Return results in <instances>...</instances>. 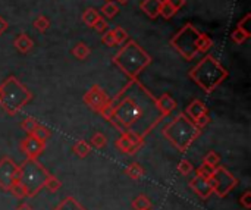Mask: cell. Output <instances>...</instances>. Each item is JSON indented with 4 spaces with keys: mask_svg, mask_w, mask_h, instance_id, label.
Listing matches in <instances>:
<instances>
[{
    "mask_svg": "<svg viewBox=\"0 0 251 210\" xmlns=\"http://www.w3.org/2000/svg\"><path fill=\"white\" fill-rule=\"evenodd\" d=\"M100 115L119 132L131 131L144 140L165 118L156 97L138 79H129L115 97L109 99Z\"/></svg>",
    "mask_w": 251,
    "mask_h": 210,
    "instance_id": "obj_1",
    "label": "cell"
},
{
    "mask_svg": "<svg viewBox=\"0 0 251 210\" xmlns=\"http://www.w3.org/2000/svg\"><path fill=\"white\" fill-rule=\"evenodd\" d=\"M112 60L129 79H138V75L151 63V56L137 41L126 40Z\"/></svg>",
    "mask_w": 251,
    "mask_h": 210,
    "instance_id": "obj_2",
    "label": "cell"
},
{
    "mask_svg": "<svg viewBox=\"0 0 251 210\" xmlns=\"http://www.w3.org/2000/svg\"><path fill=\"white\" fill-rule=\"evenodd\" d=\"M228 71L212 54H206L194 68L190 69L188 77L206 93L212 94L226 78Z\"/></svg>",
    "mask_w": 251,
    "mask_h": 210,
    "instance_id": "obj_3",
    "label": "cell"
},
{
    "mask_svg": "<svg viewBox=\"0 0 251 210\" xmlns=\"http://www.w3.org/2000/svg\"><path fill=\"white\" fill-rule=\"evenodd\" d=\"M162 134L181 153H185L193 146V143L201 135V130L197 128L196 124L185 113L181 112L168 125H165Z\"/></svg>",
    "mask_w": 251,
    "mask_h": 210,
    "instance_id": "obj_4",
    "label": "cell"
},
{
    "mask_svg": "<svg viewBox=\"0 0 251 210\" xmlns=\"http://www.w3.org/2000/svg\"><path fill=\"white\" fill-rule=\"evenodd\" d=\"M32 100V93L16 78L7 77L0 84V107L10 116L19 113Z\"/></svg>",
    "mask_w": 251,
    "mask_h": 210,
    "instance_id": "obj_5",
    "label": "cell"
},
{
    "mask_svg": "<svg viewBox=\"0 0 251 210\" xmlns=\"http://www.w3.org/2000/svg\"><path fill=\"white\" fill-rule=\"evenodd\" d=\"M49 175V171L37 159H26L18 168V181L25 188L26 197H35L44 188Z\"/></svg>",
    "mask_w": 251,
    "mask_h": 210,
    "instance_id": "obj_6",
    "label": "cell"
},
{
    "mask_svg": "<svg viewBox=\"0 0 251 210\" xmlns=\"http://www.w3.org/2000/svg\"><path fill=\"white\" fill-rule=\"evenodd\" d=\"M200 34L201 32L193 24H187L181 28V31L176 35H174L171 44L185 60H193L199 54Z\"/></svg>",
    "mask_w": 251,
    "mask_h": 210,
    "instance_id": "obj_7",
    "label": "cell"
},
{
    "mask_svg": "<svg viewBox=\"0 0 251 210\" xmlns=\"http://www.w3.org/2000/svg\"><path fill=\"white\" fill-rule=\"evenodd\" d=\"M209 181H210L213 193L221 199L228 197L231 194V191L238 185V180L222 165H218L215 168V172Z\"/></svg>",
    "mask_w": 251,
    "mask_h": 210,
    "instance_id": "obj_8",
    "label": "cell"
},
{
    "mask_svg": "<svg viewBox=\"0 0 251 210\" xmlns=\"http://www.w3.org/2000/svg\"><path fill=\"white\" fill-rule=\"evenodd\" d=\"M18 168L10 158L0 159V190L9 191L10 187L18 181Z\"/></svg>",
    "mask_w": 251,
    "mask_h": 210,
    "instance_id": "obj_9",
    "label": "cell"
},
{
    "mask_svg": "<svg viewBox=\"0 0 251 210\" xmlns=\"http://www.w3.org/2000/svg\"><path fill=\"white\" fill-rule=\"evenodd\" d=\"M143 143H144V138L143 137H140L135 132L125 131V132H121V137L116 140L115 146H116V149L121 153L131 156V155H135L141 149Z\"/></svg>",
    "mask_w": 251,
    "mask_h": 210,
    "instance_id": "obj_10",
    "label": "cell"
},
{
    "mask_svg": "<svg viewBox=\"0 0 251 210\" xmlns=\"http://www.w3.org/2000/svg\"><path fill=\"white\" fill-rule=\"evenodd\" d=\"M109 99H110V97L107 96V93H106L100 85H97V84H94L88 91H85V94H84V97H82L84 103H85L90 109H93L94 112H97V113L101 112V109L107 105Z\"/></svg>",
    "mask_w": 251,
    "mask_h": 210,
    "instance_id": "obj_11",
    "label": "cell"
},
{
    "mask_svg": "<svg viewBox=\"0 0 251 210\" xmlns=\"http://www.w3.org/2000/svg\"><path fill=\"white\" fill-rule=\"evenodd\" d=\"M19 149H21V152L25 155L26 159H37V158H38L40 155H43V152L46 150V143L37 140V138L32 137V135H28L26 138H24V140L21 141Z\"/></svg>",
    "mask_w": 251,
    "mask_h": 210,
    "instance_id": "obj_12",
    "label": "cell"
},
{
    "mask_svg": "<svg viewBox=\"0 0 251 210\" xmlns=\"http://www.w3.org/2000/svg\"><path fill=\"white\" fill-rule=\"evenodd\" d=\"M190 188H191L201 200H207V199L213 194L210 181L206 180V178H203V177H200V175L193 177V180L190 181Z\"/></svg>",
    "mask_w": 251,
    "mask_h": 210,
    "instance_id": "obj_13",
    "label": "cell"
},
{
    "mask_svg": "<svg viewBox=\"0 0 251 210\" xmlns=\"http://www.w3.org/2000/svg\"><path fill=\"white\" fill-rule=\"evenodd\" d=\"M184 113L194 122V121L199 119L200 116L207 115V113H209V107H207L201 100L196 99V100H193V102L187 106V110H185Z\"/></svg>",
    "mask_w": 251,
    "mask_h": 210,
    "instance_id": "obj_14",
    "label": "cell"
},
{
    "mask_svg": "<svg viewBox=\"0 0 251 210\" xmlns=\"http://www.w3.org/2000/svg\"><path fill=\"white\" fill-rule=\"evenodd\" d=\"M157 100V107H159V110L162 112V115L166 118V116H169L175 109H176V102H175V99L171 96V94H162L159 99H156Z\"/></svg>",
    "mask_w": 251,
    "mask_h": 210,
    "instance_id": "obj_15",
    "label": "cell"
},
{
    "mask_svg": "<svg viewBox=\"0 0 251 210\" xmlns=\"http://www.w3.org/2000/svg\"><path fill=\"white\" fill-rule=\"evenodd\" d=\"M160 6H162V0H143L140 3L141 10L150 19H156L160 15Z\"/></svg>",
    "mask_w": 251,
    "mask_h": 210,
    "instance_id": "obj_16",
    "label": "cell"
},
{
    "mask_svg": "<svg viewBox=\"0 0 251 210\" xmlns=\"http://www.w3.org/2000/svg\"><path fill=\"white\" fill-rule=\"evenodd\" d=\"M13 44H15L16 50L21 52V53H28V52H31L32 47H34V41H32L26 34H24V32L19 34V35L15 38Z\"/></svg>",
    "mask_w": 251,
    "mask_h": 210,
    "instance_id": "obj_17",
    "label": "cell"
},
{
    "mask_svg": "<svg viewBox=\"0 0 251 210\" xmlns=\"http://www.w3.org/2000/svg\"><path fill=\"white\" fill-rule=\"evenodd\" d=\"M53 210H87L74 196H66Z\"/></svg>",
    "mask_w": 251,
    "mask_h": 210,
    "instance_id": "obj_18",
    "label": "cell"
},
{
    "mask_svg": "<svg viewBox=\"0 0 251 210\" xmlns=\"http://www.w3.org/2000/svg\"><path fill=\"white\" fill-rule=\"evenodd\" d=\"M125 174H126L128 178H131V180H134V181H138V180H141V178L146 175V171L143 169V166H141L140 163L132 162V163H129V165L126 166Z\"/></svg>",
    "mask_w": 251,
    "mask_h": 210,
    "instance_id": "obj_19",
    "label": "cell"
},
{
    "mask_svg": "<svg viewBox=\"0 0 251 210\" xmlns=\"http://www.w3.org/2000/svg\"><path fill=\"white\" fill-rule=\"evenodd\" d=\"M72 152H74L78 158L85 159V158L91 153V146H90V143H87V141H84V140H78V141L72 146Z\"/></svg>",
    "mask_w": 251,
    "mask_h": 210,
    "instance_id": "obj_20",
    "label": "cell"
},
{
    "mask_svg": "<svg viewBox=\"0 0 251 210\" xmlns=\"http://www.w3.org/2000/svg\"><path fill=\"white\" fill-rule=\"evenodd\" d=\"M131 206H132V210H150L153 208V203L146 194H138L132 200Z\"/></svg>",
    "mask_w": 251,
    "mask_h": 210,
    "instance_id": "obj_21",
    "label": "cell"
},
{
    "mask_svg": "<svg viewBox=\"0 0 251 210\" xmlns=\"http://www.w3.org/2000/svg\"><path fill=\"white\" fill-rule=\"evenodd\" d=\"M99 18H100V13H99V10L94 9V7H88V9H85V10L82 12V22H84L87 26H90V28L94 26V24L99 21Z\"/></svg>",
    "mask_w": 251,
    "mask_h": 210,
    "instance_id": "obj_22",
    "label": "cell"
},
{
    "mask_svg": "<svg viewBox=\"0 0 251 210\" xmlns=\"http://www.w3.org/2000/svg\"><path fill=\"white\" fill-rule=\"evenodd\" d=\"M90 53H91L90 47H88L85 43H82V41L76 43L75 47L72 49V54H74L78 60H85V59L90 56Z\"/></svg>",
    "mask_w": 251,
    "mask_h": 210,
    "instance_id": "obj_23",
    "label": "cell"
},
{
    "mask_svg": "<svg viewBox=\"0 0 251 210\" xmlns=\"http://www.w3.org/2000/svg\"><path fill=\"white\" fill-rule=\"evenodd\" d=\"M107 19H112V18H115L116 15H118V12H119V6L115 3V1H112V0H107L104 4H103V7H101V10H100Z\"/></svg>",
    "mask_w": 251,
    "mask_h": 210,
    "instance_id": "obj_24",
    "label": "cell"
},
{
    "mask_svg": "<svg viewBox=\"0 0 251 210\" xmlns=\"http://www.w3.org/2000/svg\"><path fill=\"white\" fill-rule=\"evenodd\" d=\"M31 135H32V137H35V138H37V140H40V141L47 143V140L51 137V131H50L46 125L38 124V125H37V128L34 130V132H32Z\"/></svg>",
    "mask_w": 251,
    "mask_h": 210,
    "instance_id": "obj_25",
    "label": "cell"
},
{
    "mask_svg": "<svg viewBox=\"0 0 251 210\" xmlns=\"http://www.w3.org/2000/svg\"><path fill=\"white\" fill-rule=\"evenodd\" d=\"M106 144H107V137L103 132H94L93 134V137L90 140V146L91 147H94L97 150H101V149L106 147Z\"/></svg>",
    "mask_w": 251,
    "mask_h": 210,
    "instance_id": "obj_26",
    "label": "cell"
},
{
    "mask_svg": "<svg viewBox=\"0 0 251 210\" xmlns=\"http://www.w3.org/2000/svg\"><path fill=\"white\" fill-rule=\"evenodd\" d=\"M60 187H62V183H60L54 175L50 174L49 178H47V181H46V184H44V188H47L49 193L54 194V193H57V191L60 190Z\"/></svg>",
    "mask_w": 251,
    "mask_h": 210,
    "instance_id": "obj_27",
    "label": "cell"
},
{
    "mask_svg": "<svg viewBox=\"0 0 251 210\" xmlns=\"http://www.w3.org/2000/svg\"><path fill=\"white\" fill-rule=\"evenodd\" d=\"M176 169H178V172H179L182 177H188V175H191V174L194 172V166H193V163H191L190 160H187V159L179 160V163H178Z\"/></svg>",
    "mask_w": 251,
    "mask_h": 210,
    "instance_id": "obj_28",
    "label": "cell"
},
{
    "mask_svg": "<svg viewBox=\"0 0 251 210\" xmlns=\"http://www.w3.org/2000/svg\"><path fill=\"white\" fill-rule=\"evenodd\" d=\"M212 38L207 35V34H200V38H199V53H206L210 47H212Z\"/></svg>",
    "mask_w": 251,
    "mask_h": 210,
    "instance_id": "obj_29",
    "label": "cell"
},
{
    "mask_svg": "<svg viewBox=\"0 0 251 210\" xmlns=\"http://www.w3.org/2000/svg\"><path fill=\"white\" fill-rule=\"evenodd\" d=\"M203 163H206V165H210V166L216 168L218 165H221V156H219V153H216L215 150H210V152L204 156Z\"/></svg>",
    "mask_w": 251,
    "mask_h": 210,
    "instance_id": "obj_30",
    "label": "cell"
},
{
    "mask_svg": "<svg viewBox=\"0 0 251 210\" xmlns=\"http://www.w3.org/2000/svg\"><path fill=\"white\" fill-rule=\"evenodd\" d=\"M175 13H176V10L169 4V1H168V0H162L160 15H162L165 19H171V18H174V16H175Z\"/></svg>",
    "mask_w": 251,
    "mask_h": 210,
    "instance_id": "obj_31",
    "label": "cell"
},
{
    "mask_svg": "<svg viewBox=\"0 0 251 210\" xmlns=\"http://www.w3.org/2000/svg\"><path fill=\"white\" fill-rule=\"evenodd\" d=\"M37 125H38V122H37L34 118H25V119L21 122V128H22L28 135H31V134L34 132V130L37 128Z\"/></svg>",
    "mask_w": 251,
    "mask_h": 210,
    "instance_id": "obj_32",
    "label": "cell"
},
{
    "mask_svg": "<svg viewBox=\"0 0 251 210\" xmlns=\"http://www.w3.org/2000/svg\"><path fill=\"white\" fill-rule=\"evenodd\" d=\"M213 172H215V168H213V166L206 165V163H201V165L197 168L196 175H200V177H203V178H206V180H210V177L213 175Z\"/></svg>",
    "mask_w": 251,
    "mask_h": 210,
    "instance_id": "obj_33",
    "label": "cell"
},
{
    "mask_svg": "<svg viewBox=\"0 0 251 210\" xmlns=\"http://www.w3.org/2000/svg\"><path fill=\"white\" fill-rule=\"evenodd\" d=\"M9 193L13 196V197H16V199H25L26 197V193H25V188L22 187V184L19 183V181H16L12 187H10V190H9Z\"/></svg>",
    "mask_w": 251,
    "mask_h": 210,
    "instance_id": "obj_34",
    "label": "cell"
},
{
    "mask_svg": "<svg viewBox=\"0 0 251 210\" xmlns=\"http://www.w3.org/2000/svg\"><path fill=\"white\" fill-rule=\"evenodd\" d=\"M49 26H50V21L46 18V16H38L35 21H34V28L37 29V31H40V32H46L47 29H49Z\"/></svg>",
    "mask_w": 251,
    "mask_h": 210,
    "instance_id": "obj_35",
    "label": "cell"
},
{
    "mask_svg": "<svg viewBox=\"0 0 251 210\" xmlns=\"http://www.w3.org/2000/svg\"><path fill=\"white\" fill-rule=\"evenodd\" d=\"M113 31V35H115V40H116V44H122L128 40V32L122 28V26H116Z\"/></svg>",
    "mask_w": 251,
    "mask_h": 210,
    "instance_id": "obj_36",
    "label": "cell"
},
{
    "mask_svg": "<svg viewBox=\"0 0 251 210\" xmlns=\"http://www.w3.org/2000/svg\"><path fill=\"white\" fill-rule=\"evenodd\" d=\"M250 21H251V13H247L240 22H238V25H237V28H240L243 32H246L247 34V37L250 38L251 37V31H250V28H249V24H250Z\"/></svg>",
    "mask_w": 251,
    "mask_h": 210,
    "instance_id": "obj_37",
    "label": "cell"
},
{
    "mask_svg": "<svg viewBox=\"0 0 251 210\" xmlns=\"http://www.w3.org/2000/svg\"><path fill=\"white\" fill-rule=\"evenodd\" d=\"M101 41H103V44H106L107 47H113V46L116 44V40H115L113 31H112V29L104 31V32H103V35H101Z\"/></svg>",
    "mask_w": 251,
    "mask_h": 210,
    "instance_id": "obj_38",
    "label": "cell"
},
{
    "mask_svg": "<svg viewBox=\"0 0 251 210\" xmlns=\"http://www.w3.org/2000/svg\"><path fill=\"white\" fill-rule=\"evenodd\" d=\"M231 37H232V41L235 43V44H243L249 37H247V34L246 32H243L240 28H235V31L231 34Z\"/></svg>",
    "mask_w": 251,
    "mask_h": 210,
    "instance_id": "obj_39",
    "label": "cell"
},
{
    "mask_svg": "<svg viewBox=\"0 0 251 210\" xmlns=\"http://www.w3.org/2000/svg\"><path fill=\"white\" fill-rule=\"evenodd\" d=\"M240 205L244 208L246 210H250L251 209V191L250 190H247V191H244V194L240 197Z\"/></svg>",
    "mask_w": 251,
    "mask_h": 210,
    "instance_id": "obj_40",
    "label": "cell"
},
{
    "mask_svg": "<svg viewBox=\"0 0 251 210\" xmlns=\"http://www.w3.org/2000/svg\"><path fill=\"white\" fill-rule=\"evenodd\" d=\"M194 124H196V127H197V128H200V130L203 131V130L210 124V116H209V113H207V115L200 116L199 119H196V121H194Z\"/></svg>",
    "mask_w": 251,
    "mask_h": 210,
    "instance_id": "obj_41",
    "label": "cell"
},
{
    "mask_svg": "<svg viewBox=\"0 0 251 210\" xmlns=\"http://www.w3.org/2000/svg\"><path fill=\"white\" fill-rule=\"evenodd\" d=\"M97 32H100V34H103L104 31H107V22H106V19L104 18H99V21L94 24V26H93Z\"/></svg>",
    "mask_w": 251,
    "mask_h": 210,
    "instance_id": "obj_42",
    "label": "cell"
},
{
    "mask_svg": "<svg viewBox=\"0 0 251 210\" xmlns=\"http://www.w3.org/2000/svg\"><path fill=\"white\" fill-rule=\"evenodd\" d=\"M168 1H169V4H171L176 12H178L181 7L185 6V0H168Z\"/></svg>",
    "mask_w": 251,
    "mask_h": 210,
    "instance_id": "obj_43",
    "label": "cell"
},
{
    "mask_svg": "<svg viewBox=\"0 0 251 210\" xmlns=\"http://www.w3.org/2000/svg\"><path fill=\"white\" fill-rule=\"evenodd\" d=\"M7 26H9L7 21H6L4 18H1V16H0V35H1V34H4V31L7 29Z\"/></svg>",
    "mask_w": 251,
    "mask_h": 210,
    "instance_id": "obj_44",
    "label": "cell"
},
{
    "mask_svg": "<svg viewBox=\"0 0 251 210\" xmlns=\"http://www.w3.org/2000/svg\"><path fill=\"white\" fill-rule=\"evenodd\" d=\"M16 210H32V208H31V205H28V203H21L19 206H18V209Z\"/></svg>",
    "mask_w": 251,
    "mask_h": 210,
    "instance_id": "obj_45",
    "label": "cell"
},
{
    "mask_svg": "<svg viewBox=\"0 0 251 210\" xmlns=\"http://www.w3.org/2000/svg\"><path fill=\"white\" fill-rule=\"evenodd\" d=\"M118 1H119V3H121V4H125V3H126V1H128V0H118Z\"/></svg>",
    "mask_w": 251,
    "mask_h": 210,
    "instance_id": "obj_46",
    "label": "cell"
},
{
    "mask_svg": "<svg viewBox=\"0 0 251 210\" xmlns=\"http://www.w3.org/2000/svg\"><path fill=\"white\" fill-rule=\"evenodd\" d=\"M150 210H151V209H150Z\"/></svg>",
    "mask_w": 251,
    "mask_h": 210,
    "instance_id": "obj_47",
    "label": "cell"
}]
</instances>
